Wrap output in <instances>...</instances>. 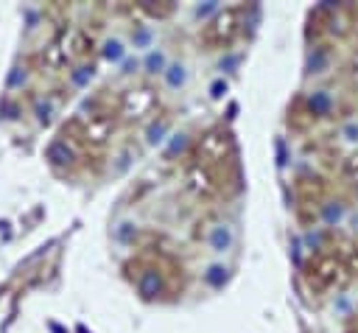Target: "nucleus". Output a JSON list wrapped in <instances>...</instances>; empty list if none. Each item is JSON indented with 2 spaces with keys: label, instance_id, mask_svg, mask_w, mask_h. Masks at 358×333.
<instances>
[{
  "label": "nucleus",
  "instance_id": "nucleus-1",
  "mask_svg": "<svg viewBox=\"0 0 358 333\" xmlns=\"http://www.w3.org/2000/svg\"><path fill=\"white\" fill-rule=\"evenodd\" d=\"M210 241H213V246H215V252H224L227 246L233 244V235H230V230H227V227H215V230H213V235H210Z\"/></svg>",
  "mask_w": 358,
  "mask_h": 333
},
{
  "label": "nucleus",
  "instance_id": "nucleus-2",
  "mask_svg": "<svg viewBox=\"0 0 358 333\" xmlns=\"http://www.w3.org/2000/svg\"><path fill=\"white\" fill-rule=\"evenodd\" d=\"M48 157L54 160L56 166H59V163H67V160H70V148L62 146V143H54L51 148H48Z\"/></svg>",
  "mask_w": 358,
  "mask_h": 333
},
{
  "label": "nucleus",
  "instance_id": "nucleus-3",
  "mask_svg": "<svg viewBox=\"0 0 358 333\" xmlns=\"http://www.w3.org/2000/svg\"><path fill=\"white\" fill-rule=\"evenodd\" d=\"M140 289H143L145 294H157V291H160V280H157L154 275H145L143 283H140Z\"/></svg>",
  "mask_w": 358,
  "mask_h": 333
},
{
  "label": "nucleus",
  "instance_id": "nucleus-4",
  "mask_svg": "<svg viewBox=\"0 0 358 333\" xmlns=\"http://www.w3.org/2000/svg\"><path fill=\"white\" fill-rule=\"evenodd\" d=\"M107 48H109V51H107V56H115V59H118V56H121V45H118V42H112V45H107Z\"/></svg>",
  "mask_w": 358,
  "mask_h": 333
},
{
  "label": "nucleus",
  "instance_id": "nucleus-5",
  "mask_svg": "<svg viewBox=\"0 0 358 333\" xmlns=\"http://www.w3.org/2000/svg\"><path fill=\"white\" fill-rule=\"evenodd\" d=\"M313 107H316V110H324V107H327V98H324V95H319V98L313 101Z\"/></svg>",
  "mask_w": 358,
  "mask_h": 333
},
{
  "label": "nucleus",
  "instance_id": "nucleus-6",
  "mask_svg": "<svg viewBox=\"0 0 358 333\" xmlns=\"http://www.w3.org/2000/svg\"><path fill=\"white\" fill-rule=\"evenodd\" d=\"M148 65H151V67H162V56H151V59H148Z\"/></svg>",
  "mask_w": 358,
  "mask_h": 333
}]
</instances>
